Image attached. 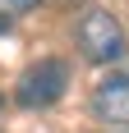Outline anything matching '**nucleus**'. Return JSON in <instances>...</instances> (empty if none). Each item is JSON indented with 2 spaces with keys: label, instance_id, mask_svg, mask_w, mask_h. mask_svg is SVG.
I'll use <instances>...</instances> for the list:
<instances>
[{
  "label": "nucleus",
  "instance_id": "20e7f679",
  "mask_svg": "<svg viewBox=\"0 0 129 133\" xmlns=\"http://www.w3.org/2000/svg\"><path fill=\"white\" fill-rule=\"evenodd\" d=\"M42 0H0V18H9V14H28V9H37Z\"/></svg>",
  "mask_w": 129,
  "mask_h": 133
},
{
  "label": "nucleus",
  "instance_id": "39448f33",
  "mask_svg": "<svg viewBox=\"0 0 129 133\" xmlns=\"http://www.w3.org/2000/svg\"><path fill=\"white\" fill-rule=\"evenodd\" d=\"M5 28H9V18H0V32H5Z\"/></svg>",
  "mask_w": 129,
  "mask_h": 133
},
{
  "label": "nucleus",
  "instance_id": "f257e3e1",
  "mask_svg": "<svg viewBox=\"0 0 129 133\" xmlns=\"http://www.w3.org/2000/svg\"><path fill=\"white\" fill-rule=\"evenodd\" d=\"M74 41L83 51V60H92V64H111V60L125 55V28L106 9H88L83 14L78 28H74Z\"/></svg>",
  "mask_w": 129,
  "mask_h": 133
},
{
  "label": "nucleus",
  "instance_id": "f03ea898",
  "mask_svg": "<svg viewBox=\"0 0 129 133\" xmlns=\"http://www.w3.org/2000/svg\"><path fill=\"white\" fill-rule=\"evenodd\" d=\"M64 87H69V64L64 60H37L19 78V101L32 106V110H46L64 96Z\"/></svg>",
  "mask_w": 129,
  "mask_h": 133
},
{
  "label": "nucleus",
  "instance_id": "7ed1b4c3",
  "mask_svg": "<svg viewBox=\"0 0 129 133\" xmlns=\"http://www.w3.org/2000/svg\"><path fill=\"white\" fill-rule=\"evenodd\" d=\"M92 115L106 124H125L129 129V74H111L97 83L92 92Z\"/></svg>",
  "mask_w": 129,
  "mask_h": 133
}]
</instances>
